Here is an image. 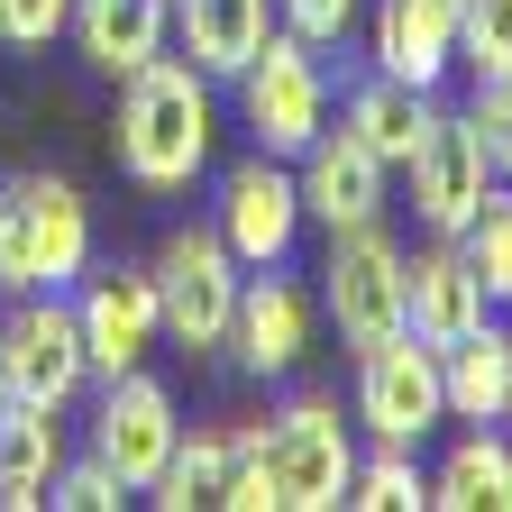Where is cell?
<instances>
[{
	"label": "cell",
	"mask_w": 512,
	"mask_h": 512,
	"mask_svg": "<svg viewBox=\"0 0 512 512\" xmlns=\"http://www.w3.org/2000/svg\"><path fill=\"white\" fill-rule=\"evenodd\" d=\"M211 74L202 64H183V55H156L138 64V74L119 83V174L138 183V192H192V174L211 165Z\"/></svg>",
	"instance_id": "1"
},
{
	"label": "cell",
	"mask_w": 512,
	"mask_h": 512,
	"mask_svg": "<svg viewBox=\"0 0 512 512\" xmlns=\"http://www.w3.org/2000/svg\"><path fill=\"white\" fill-rule=\"evenodd\" d=\"M92 266V211L64 174H19L0 192V293H64Z\"/></svg>",
	"instance_id": "2"
},
{
	"label": "cell",
	"mask_w": 512,
	"mask_h": 512,
	"mask_svg": "<svg viewBox=\"0 0 512 512\" xmlns=\"http://www.w3.org/2000/svg\"><path fill=\"white\" fill-rule=\"evenodd\" d=\"M147 275H156V320H165L174 348H192V357L229 348V320H238V284H247V266L229 256L220 229H174L165 256H156Z\"/></svg>",
	"instance_id": "3"
},
{
	"label": "cell",
	"mask_w": 512,
	"mask_h": 512,
	"mask_svg": "<svg viewBox=\"0 0 512 512\" xmlns=\"http://www.w3.org/2000/svg\"><path fill=\"white\" fill-rule=\"evenodd\" d=\"M238 110H247V128H256V147H266V156H302L320 128H330L320 55H311L293 28H275L266 46L247 55V74H238Z\"/></svg>",
	"instance_id": "4"
},
{
	"label": "cell",
	"mask_w": 512,
	"mask_h": 512,
	"mask_svg": "<svg viewBox=\"0 0 512 512\" xmlns=\"http://www.w3.org/2000/svg\"><path fill=\"white\" fill-rule=\"evenodd\" d=\"M266 476H275V503L284 512H339L348 503V476H357V439L339 421V403H293L266 421Z\"/></svg>",
	"instance_id": "5"
},
{
	"label": "cell",
	"mask_w": 512,
	"mask_h": 512,
	"mask_svg": "<svg viewBox=\"0 0 512 512\" xmlns=\"http://www.w3.org/2000/svg\"><path fill=\"white\" fill-rule=\"evenodd\" d=\"M320 293H330V320H339V348H384L403 330V247L384 238V220L366 229H339L330 238V266H320Z\"/></svg>",
	"instance_id": "6"
},
{
	"label": "cell",
	"mask_w": 512,
	"mask_h": 512,
	"mask_svg": "<svg viewBox=\"0 0 512 512\" xmlns=\"http://www.w3.org/2000/svg\"><path fill=\"white\" fill-rule=\"evenodd\" d=\"M357 421L375 448H412L448 421V384H439V348H421L412 330H394L384 348L357 357Z\"/></svg>",
	"instance_id": "7"
},
{
	"label": "cell",
	"mask_w": 512,
	"mask_h": 512,
	"mask_svg": "<svg viewBox=\"0 0 512 512\" xmlns=\"http://www.w3.org/2000/svg\"><path fill=\"white\" fill-rule=\"evenodd\" d=\"M0 366H10V394L19 403L64 412V403L83 394V375H92L74 302H64V293H19L10 320H0Z\"/></svg>",
	"instance_id": "8"
},
{
	"label": "cell",
	"mask_w": 512,
	"mask_h": 512,
	"mask_svg": "<svg viewBox=\"0 0 512 512\" xmlns=\"http://www.w3.org/2000/svg\"><path fill=\"white\" fill-rule=\"evenodd\" d=\"M403 174H412V211H421V229H430V238H458L467 211L485 202V183H494V156H485V138H476L467 110H439V101H430L421 147L403 156Z\"/></svg>",
	"instance_id": "9"
},
{
	"label": "cell",
	"mask_w": 512,
	"mask_h": 512,
	"mask_svg": "<svg viewBox=\"0 0 512 512\" xmlns=\"http://www.w3.org/2000/svg\"><path fill=\"white\" fill-rule=\"evenodd\" d=\"M220 238H229V256L256 275V266H284L293 256V238H302V183H293V165L284 156H266L256 147L247 165H229L220 174V220H211Z\"/></svg>",
	"instance_id": "10"
},
{
	"label": "cell",
	"mask_w": 512,
	"mask_h": 512,
	"mask_svg": "<svg viewBox=\"0 0 512 512\" xmlns=\"http://www.w3.org/2000/svg\"><path fill=\"white\" fill-rule=\"evenodd\" d=\"M174 439H183V421H174V394L156 375H110V394H101V412H92V458L128 485V494H147L156 476H165V458H174Z\"/></svg>",
	"instance_id": "11"
},
{
	"label": "cell",
	"mask_w": 512,
	"mask_h": 512,
	"mask_svg": "<svg viewBox=\"0 0 512 512\" xmlns=\"http://www.w3.org/2000/svg\"><path fill=\"white\" fill-rule=\"evenodd\" d=\"M384 156H366L348 128H320V138L293 156V183H302V220H320V229H366V220H384Z\"/></svg>",
	"instance_id": "12"
},
{
	"label": "cell",
	"mask_w": 512,
	"mask_h": 512,
	"mask_svg": "<svg viewBox=\"0 0 512 512\" xmlns=\"http://www.w3.org/2000/svg\"><path fill=\"white\" fill-rule=\"evenodd\" d=\"M74 320H83V357H92V375H128V366H138V357L165 339V320H156V275H147V266L92 275L83 302H74Z\"/></svg>",
	"instance_id": "13"
},
{
	"label": "cell",
	"mask_w": 512,
	"mask_h": 512,
	"mask_svg": "<svg viewBox=\"0 0 512 512\" xmlns=\"http://www.w3.org/2000/svg\"><path fill=\"white\" fill-rule=\"evenodd\" d=\"M485 311H494V302H485L476 266L458 256V238H430L421 256H403V330H412L421 348H458Z\"/></svg>",
	"instance_id": "14"
},
{
	"label": "cell",
	"mask_w": 512,
	"mask_h": 512,
	"mask_svg": "<svg viewBox=\"0 0 512 512\" xmlns=\"http://www.w3.org/2000/svg\"><path fill=\"white\" fill-rule=\"evenodd\" d=\"M458 64V0H375V74L439 92Z\"/></svg>",
	"instance_id": "15"
},
{
	"label": "cell",
	"mask_w": 512,
	"mask_h": 512,
	"mask_svg": "<svg viewBox=\"0 0 512 512\" xmlns=\"http://www.w3.org/2000/svg\"><path fill=\"white\" fill-rule=\"evenodd\" d=\"M229 348L247 375H293L302 348H311V302L275 275V266H256V284H238V320H229Z\"/></svg>",
	"instance_id": "16"
},
{
	"label": "cell",
	"mask_w": 512,
	"mask_h": 512,
	"mask_svg": "<svg viewBox=\"0 0 512 512\" xmlns=\"http://www.w3.org/2000/svg\"><path fill=\"white\" fill-rule=\"evenodd\" d=\"M165 37H174V0H74V46L110 83H128L138 64H156Z\"/></svg>",
	"instance_id": "17"
},
{
	"label": "cell",
	"mask_w": 512,
	"mask_h": 512,
	"mask_svg": "<svg viewBox=\"0 0 512 512\" xmlns=\"http://www.w3.org/2000/svg\"><path fill=\"white\" fill-rule=\"evenodd\" d=\"M174 28H183V55L211 83H238L247 55L275 37V0H174Z\"/></svg>",
	"instance_id": "18"
},
{
	"label": "cell",
	"mask_w": 512,
	"mask_h": 512,
	"mask_svg": "<svg viewBox=\"0 0 512 512\" xmlns=\"http://www.w3.org/2000/svg\"><path fill=\"white\" fill-rule=\"evenodd\" d=\"M439 384H448V421H503L512 394V330L485 311L458 348H439Z\"/></svg>",
	"instance_id": "19"
},
{
	"label": "cell",
	"mask_w": 512,
	"mask_h": 512,
	"mask_svg": "<svg viewBox=\"0 0 512 512\" xmlns=\"http://www.w3.org/2000/svg\"><path fill=\"white\" fill-rule=\"evenodd\" d=\"M55 467H64V430H55V412L10 394V403H0V503H10V512H37L46 485H55Z\"/></svg>",
	"instance_id": "20"
},
{
	"label": "cell",
	"mask_w": 512,
	"mask_h": 512,
	"mask_svg": "<svg viewBox=\"0 0 512 512\" xmlns=\"http://www.w3.org/2000/svg\"><path fill=\"white\" fill-rule=\"evenodd\" d=\"M430 503L439 512H512V439L494 421H476L448 448V467L430 476Z\"/></svg>",
	"instance_id": "21"
},
{
	"label": "cell",
	"mask_w": 512,
	"mask_h": 512,
	"mask_svg": "<svg viewBox=\"0 0 512 512\" xmlns=\"http://www.w3.org/2000/svg\"><path fill=\"white\" fill-rule=\"evenodd\" d=\"M421 119H430V92H412V83H394V74H375V83L348 92V119H339V128H348L366 156L403 165V156L421 147Z\"/></svg>",
	"instance_id": "22"
},
{
	"label": "cell",
	"mask_w": 512,
	"mask_h": 512,
	"mask_svg": "<svg viewBox=\"0 0 512 512\" xmlns=\"http://www.w3.org/2000/svg\"><path fill=\"white\" fill-rule=\"evenodd\" d=\"M458 256L476 266L485 302H512V183H485V202H476L467 229H458Z\"/></svg>",
	"instance_id": "23"
},
{
	"label": "cell",
	"mask_w": 512,
	"mask_h": 512,
	"mask_svg": "<svg viewBox=\"0 0 512 512\" xmlns=\"http://www.w3.org/2000/svg\"><path fill=\"white\" fill-rule=\"evenodd\" d=\"M220 485H229V430H192V439H174V458L147 494L165 512H192V503H220Z\"/></svg>",
	"instance_id": "24"
},
{
	"label": "cell",
	"mask_w": 512,
	"mask_h": 512,
	"mask_svg": "<svg viewBox=\"0 0 512 512\" xmlns=\"http://www.w3.org/2000/svg\"><path fill=\"white\" fill-rule=\"evenodd\" d=\"M348 503L357 512H421L430 476L412 467V448H375V458H357V476H348Z\"/></svg>",
	"instance_id": "25"
},
{
	"label": "cell",
	"mask_w": 512,
	"mask_h": 512,
	"mask_svg": "<svg viewBox=\"0 0 512 512\" xmlns=\"http://www.w3.org/2000/svg\"><path fill=\"white\" fill-rule=\"evenodd\" d=\"M458 64L476 83L512 74V0H458Z\"/></svg>",
	"instance_id": "26"
},
{
	"label": "cell",
	"mask_w": 512,
	"mask_h": 512,
	"mask_svg": "<svg viewBox=\"0 0 512 512\" xmlns=\"http://www.w3.org/2000/svg\"><path fill=\"white\" fill-rule=\"evenodd\" d=\"M46 503H64V512H119V503H128V485H119L101 458H83V467H55Z\"/></svg>",
	"instance_id": "27"
},
{
	"label": "cell",
	"mask_w": 512,
	"mask_h": 512,
	"mask_svg": "<svg viewBox=\"0 0 512 512\" xmlns=\"http://www.w3.org/2000/svg\"><path fill=\"white\" fill-rule=\"evenodd\" d=\"M275 28H293L302 46H339L357 28V0H275Z\"/></svg>",
	"instance_id": "28"
},
{
	"label": "cell",
	"mask_w": 512,
	"mask_h": 512,
	"mask_svg": "<svg viewBox=\"0 0 512 512\" xmlns=\"http://www.w3.org/2000/svg\"><path fill=\"white\" fill-rule=\"evenodd\" d=\"M74 28V0H0V37L10 46H46Z\"/></svg>",
	"instance_id": "29"
},
{
	"label": "cell",
	"mask_w": 512,
	"mask_h": 512,
	"mask_svg": "<svg viewBox=\"0 0 512 512\" xmlns=\"http://www.w3.org/2000/svg\"><path fill=\"white\" fill-rule=\"evenodd\" d=\"M0 403H10V366H0Z\"/></svg>",
	"instance_id": "30"
},
{
	"label": "cell",
	"mask_w": 512,
	"mask_h": 512,
	"mask_svg": "<svg viewBox=\"0 0 512 512\" xmlns=\"http://www.w3.org/2000/svg\"><path fill=\"white\" fill-rule=\"evenodd\" d=\"M503 421H512V394H503Z\"/></svg>",
	"instance_id": "31"
},
{
	"label": "cell",
	"mask_w": 512,
	"mask_h": 512,
	"mask_svg": "<svg viewBox=\"0 0 512 512\" xmlns=\"http://www.w3.org/2000/svg\"><path fill=\"white\" fill-rule=\"evenodd\" d=\"M503 183H512V156H503Z\"/></svg>",
	"instance_id": "32"
}]
</instances>
